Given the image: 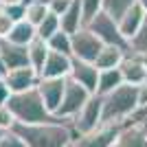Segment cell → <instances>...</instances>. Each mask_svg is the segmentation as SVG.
Segmentation results:
<instances>
[{
    "instance_id": "1",
    "label": "cell",
    "mask_w": 147,
    "mask_h": 147,
    "mask_svg": "<svg viewBox=\"0 0 147 147\" xmlns=\"http://www.w3.org/2000/svg\"><path fill=\"white\" fill-rule=\"evenodd\" d=\"M18 132L24 143L29 147H73L75 134L70 121H51V123H37V125H16Z\"/></svg>"
},
{
    "instance_id": "2",
    "label": "cell",
    "mask_w": 147,
    "mask_h": 147,
    "mask_svg": "<svg viewBox=\"0 0 147 147\" xmlns=\"http://www.w3.org/2000/svg\"><path fill=\"white\" fill-rule=\"evenodd\" d=\"M138 112V86L123 84L103 97V123L125 125Z\"/></svg>"
},
{
    "instance_id": "3",
    "label": "cell",
    "mask_w": 147,
    "mask_h": 147,
    "mask_svg": "<svg viewBox=\"0 0 147 147\" xmlns=\"http://www.w3.org/2000/svg\"><path fill=\"white\" fill-rule=\"evenodd\" d=\"M7 105L16 117V125L18 123L20 125H37V123L57 121V117H53L49 112V108L44 105L37 88L29 92H20V94H11Z\"/></svg>"
},
{
    "instance_id": "4",
    "label": "cell",
    "mask_w": 147,
    "mask_h": 147,
    "mask_svg": "<svg viewBox=\"0 0 147 147\" xmlns=\"http://www.w3.org/2000/svg\"><path fill=\"white\" fill-rule=\"evenodd\" d=\"M88 29H90L105 46H123V49L129 51L127 40H125V37L121 35V31H119V22L112 18L110 13L101 11L99 16H94V18L88 22Z\"/></svg>"
},
{
    "instance_id": "5",
    "label": "cell",
    "mask_w": 147,
    "mask_h": 147,
    "mask_svg": "<svg viewBox=\"0 0 147 147\" xmlns=\"http://www.w3.org/2000/svg\"><path fill=\"white\" fill-rule=\"evenodd\" d=\"M101 123H103V97L92 94L90 101H88L79 110V114L70 121V125H73L75 134L81 136V134H88V132H94Z\"/></svg>"
},
{
    "instance_id": "6",
    "label": "cell",
    "mask_w": 147,
    "mask_h": 147,
    "mask_svg": "<svg viewBox=\"0 0 147 147\" xmlns=\"http://www.w3.org/2000/svg\"><path fill=\"white\" fill-rule=\"evenodd\" d=\"M90 92L86 90L84 86H79V84H75L73 79H68L66 84V92H64V99H61V105L57 108L55 117L59 119V121H73L77 114H79V110L84 108V105L90 101Z\"/></svg>"
},
{
    "instance_id": "7",
    "label": "cell",
    "mask_w": 147,
    "mask_h": 147,
    "mask_svg": "<svg viewBox=\"0 0 147 147\" xmlns=\"http://www.w3.org/2000/svg\"><path fill=\"white\" fill-rule=\"evenodd\" d=\"M121 132L123 125H119V123H101L94 132L77 136L73 147H117Z\"/></svg>"
},
{
    "instance_id": "8",
    "label": "cell",
    "mask_w": 147,
    "mask_h": 147,
    "mask_svg": "<svg viewBox=\"0 0 147 147\" xmlns=\"http://www.w3.org/2000/svg\"><path fill=\"white\" fill-rule=\"evenodd\" d=\"M103 46L105 44L101 42L88 26H84L81 31H77L73 35V59H81V61L94 64L99 53L103 51Z\"/></svg>"
},
{
    "instance_id": "9",
    "label": "cell",
    "mask_w": 147,
    "mask_h": 147,
    "mask_svg": "<svg viewBox=\"0 0 147 147\" xmlns=\"http://www.w3.org/2000/svg\"><path fill=\"white\" fill-rule=\"evenodd\" d=\"M24 66H31L29 46H18V44H11L9 40H0V70H2V75Z\"/></svg>"
},
{
    "instance_id": "10",
    "label": "cell",
    "mask_w": 147,
    "mask_h": 147,
    "mask_svg": "<svg viewBox=\"0 0 147 147\" xmlns=\"http://www.w3.org/2000/svg\"><path fill=\"white\" fill-rule=\"evenodd\" d=\"M40 73H37L33 66H24V68H16V70H9L5 75L7 86L11 88L13 94H20V92H29L35 90L37 84H40Z\"/></svg>"
},
{
    "instance_id": "11",
    "label": "cell",
    "mask_w": 147,
    "mask_h": 147,
    "mask_svg": "<svg viewBox=\"0 0 147 147\" xmlns=\"http://www.w3.org/2000/svg\"><path fill=\"white\" fill-rule=\"evenodd\" d=\"M66 84H68V79H40V84H37V92H40L44 105L49 108V112L53 117H55L57 108L61 105Z\"/></svg>"
},
{
    "instance_id": "12",
    "label": "cell",
    "mask_w": 147,
    "mask_h": 147,
    "mask_svg": "<svg viewBox=\"0 0 147 147\" xmlns=\"http://www.w3.org/2000/svg\"><path fill=\"white\" fill-rule=\"evenodd\" d=\"M70 70H73V57L51 51L44 61V68L40 70V77L42 79H68Z\"/></svg>"
},
{
    "instance_id": "13",
    "label": "cell",
    "mask_w": 147,
    "mask_h": 147,
    "mask_svg": "<svg viewBox=\"0 0 147 147\" xmlns=\"http://www.w3.org/2000/svg\"><path fill=\"white\" fill-rule=\"evenodd\" d=\"M99 75H101V70H99L94 64L81 61V59H73V70H70V77H68V79H73L75 84L84 86L90 94H97Z\"/></svg>"
},
{
    "instance_id": "14",
    "label": "cell",
    "mask_w": 147,
    "mask_h": 147,
    "mask_svg": "<svg viewBox=\"0 0 147 147\" xmlns=\"http://www.w3.org/2000/svg\"><path fill=\"white\" fill-rule=\"evenodd\" d=\"M145 18H147V13L143 11V7L136 2V5H132L127 11L117 20L119 22V31H121V35L127 40V44L138 35V31H141L143 24H145Z\"/></svg>"
},
{
    "instance_id": "15",
    "label": "cell",
    "mask_w": 147,
    "mask_h": 147,
    "mask_svg": "<svg viewBox=\"0 0 147 147\" xmlns=\"http://www.w3.org/2000/svg\"><path fill=\"white\" fill-rule=\"evenodd\" d=\"M121 73H123V81L129 84V86H143V84H147V66L138 55L129 53L125 57V61L121 64Z\"/></svg>"
},
{
    "instance_id": "16",
    "label": "cell",
    "mask_w": 147,
    "mask_h": 147,
    "mask_svg": "<svg viewBox=\"0 0 147 147\" xmlns=\"http://www.w3.org/2000/svg\"><path fill=\"white\" fill-rule=\"evenodd\" d=\"M117 147H147V125L141 121L125 123Z\"/></svg>"
},
{
    "instance_id": "17",
    "label": "cell",
    "mask_w": 147,
    "mask_h": 147,
    "mask_svg": "<svg viewBox=\"0 0 147 147\" xmlns=\"http://www.w3.org/2000/svg\"><path fill=\"white\" fill-rule=\"evenodd\" d=\"M129 55L127 49L123 46H103V51L99 53L94 66L99 70H112V68H121V64L125 61V57Z\"/></svg>"
},
{
    "instance_id": "18",
    "label": "cell",
    "mask_w": 147,
    "mask_h": 147,
    "mask_svg": "<svg viewBox=\"0 0 147 147\" xmlns=\"http://www.w3.org/2000/svg\"><path fill=\"white\" fill-rule=\"evenodd\" d=\"M59 22H61V31H66L70 35H75L77 31H81L86 26V22H84V9H81L79 0H73V5L68 7V11L59 18Z\"/></svg>"
},
{
    "instance_id": "19",
    "label": "cell",
    "mask_w": 147,
    "mask_h": 147,
    "mask_svg": "<svg viewBox=\"0 0 147 147\" xmlns=\"http://www.w3.org/2000/svg\"><path fill=\"white\" fill-rule=\"evenodd\" d=\"M123 84H125V81H123L121 68L101 70V75H99V86H97V94H99V97H105V94L114 92L119 86H123Z\"/></svg>"
},
{
    "instance_id": "20",
    "label": "cell",
    "mask_w": 147,
    "mask_h": 147,
    "mask_svg": "<svg viewBox=\"0 0 147 147\" xmlns=\"http://www.w3.org/2000/svg\"><path fill=\"white\" fill-rule=\"evenodd\" d=\"M37 37V29L33 24H29L26 20H22V22H16L11 29V33H9V42L11 44H18V46H29L33 40Z\"/></svg>"
},
{
    "instance_id": "21",
    "label": "cell",
    "mask_w": 147,
    "mask_h": 147,
    "mask_svg": "<svg viewBox=\"0 0 147 147\" xmlns=\"http://www.w3.org/2000/svg\"><path fill=\"white\" fill-rule=\"evenodd\" d=\"M49 53H51L49 42H46V40H42V37H35V40L29 44V59H31V66L35 68L37 73L44 68V61H46Z\"/></svg>"
},
{
    "instance_id": "22",
    "label": "cell",
    "mask_w": 147,
    "mask_h": 147,
    "mask_svg": "<svg viewBox=\"0 0 147 147\" xmlns=\"http://www.w3.org/2000/svg\"><path fill=\"white\" fill-rule=\"evenodd\" d=\"M49 42V49L55 51V53H64V55H70L73 57V35L70 33H66V31H57L55 35L51 37V40H46Z\"/></svg>"
},
{
    "instance_id": "23",
    "label": "cell",
    "mask_w": 147,
    "mask_h": 147,
    "mask_svg": "<svg viewBox=\"0 0 147 147\" xmlns=\"http://www.w3.org/2000/svg\"><path fill=\"white\" fill-rule=\"evenodd\" d=\"M49 13H51V9H49V5H44V2H33V5H26V22L29 24H33L37 29V26L42 24L44 20L49 18Z\"/></svg>"
},
{
    "instance_id": "24",
    "label": "cell",
    "mask_w": 147,
    "mask_h": 147,
    "mask_svg": "<svg viewBox=\"0 0 147 147\" xmlns=\"http://www.w3.org/2000/svg\"><path fill=\"white\" fill-rule=\"evenodd\" d=\"M59 29H61L59 16H55V13H49V18H46L42 24L37 26V37H42V40H51V37L55 35Z\"/></svg>"
},
{
    "instance_id": "25",
    "label": "cell",
    "mask_w": 147,
    "mask_h": 147,
    "mask_svg": "<svg viewBox=\"0 0 147 147\" xmlns=\"http://www.w3.org/2000/svg\"><path fill=\"white\" fill-rule=\"evenodd\" d=\"M132 5H136V0H103V11L110 13L114 20H119Z\"/></svg>"
},
{
    "instance_id": "26",
    "label": "cell",
    "mask_w": 147,
    "mask_h": 147,
    "mask_svg": "<svg viewBox=\"0 0 147 147\" xmlns=\"http://www.w3.org/2000/svg\"><path fill=\"white\" fill-rule=\"evenodd\" d=\"M129 53L132 55H147V18H145L143 29L138 31V35L129 42Z\"/></svg>"
},
{
    "instance_id": "27",
    "label": "cell",
    "mask_w": 147,
    "mask_h": 147,
    "mask_svg": "<svg viewBox=\"0 0 147 147\" xmlns=\"http://www.w3.org/2000/svg\"><path fill=\"white\" fill-rule=\"evenodd\" d=\"M81 2V9H84V22H90L94 16H99V13L103 11V0H79Z\"/></svg>"
},
{
    "instance_id": "28",
    "label": "cell",
    "mask_w": 147,
    "mask_h": 147,
    "mask_svg": "<svg viewBox=\"0 0 147 147\" xmlns=\"http://www.w3.org/2000/svg\"><path fill=\"white\" fill-rule=\"evenodd\" d=\"M0 147H29V145L24 143V138H22L16 129H9V132H5V136H2Z\"/></svg>"
},
{
    "instance_id": "29",
    "label": "cell",
    "mask_w": 147,
    "mask_h": 147,
    "mask_svg": "<svg viewBox=\"0 0 147 147\" xmlns=\"http://www.w3.org/2000/svg\"><path fill=\"white\" fill-rule=\"evenodd\" d=\"M16 127V117H13V112L9 110V105H0V129H9Z\"/></svg>"
},
{
    "instance_id": "30",
    "label": "cell",
    "mask_w": 147,
    "mask_h": 147,
    "mask_svg": "<svg viewBox=\"0 0 147 147\" xmlns=\"http://www.w3.org/2000/svg\"><path fill=\"white\" fill-rule=\"evenodd\" d=\"M7 11V16L13 20V22H22V20H26V7L24 5H7L2 7Z\"/></svg>"
},
{
    "instance_id": "31",
    "label": "cell",
    "mask_w": 147,
    "mask_h": 147,
    "mask_svg": "<svg viewBox=\"0 0 147 147\" xmlns=\"http://www.w3.org/2000/svg\"><path fill=\"white\" fill-rule=\"evenodd\" d=\"M13 24H16V22H13V20L7 16V11L0 7V40H7V37H9Z\"/></svg>"
},
{
    "instance_id": "32",
    "label": "cell",
    "mask_w": 147,
    "mask_h": 147,
    "mask_svg": "<svg viewBox=\"0 0 147 147\" xmlns=\"http://www.w3.org/2000/svg\"><path fill=\"white\" fill-rule=\"evenodd\" d=\"M73 5V0H51V5H49V9H51V13H55V16H64V13L68 11V7Z\"/></svg>"
},
{
    "instance_id": "33",
    "label": "cell",
    "mask_w": 147,
    "mask_h": 147,
    "mask_svg": "<svg viewBox=\"0 0 147 147\" xmlns=\"http://www.w3.org/2000/svg\"><path fill=\"white\" fill-rule=\"evenodd\" d=\"M11 88L7 86V81H5V77L0 79V105H7L9 103V99H11Z\"/></svg>"
},
{
    "instance_id": "34",
    "label": "cell",
    "mask_w": 147,
    "mask_h": 147,
    "mask_svg": "<svg viewBox=\"0 0 147 147\" xmlns=\"http://www.w3.org/2000/svg\"><path fill=\"white\" fill-rule=\"evenodd\" d=\"M147 108V84L138 86V110H145Z\"/></svg>"
},
{
    "instance_id": "35",
    "label": "cell",
    "mask_w": 147,
    "mask_h": 147,
    "mask_svg": "<svg viewBox=\"0 0 147 147\" xmlns=\"http://www.w3.org/2000/svg\"><path fill=\"white\" fill-rule=\"evenodd\" d=\"M132 121H147V108L145 110H138L134 114V119H132Z\"/></svg>"
},
{
    "instance_id": "36",
    "label": "cell",
    "mask_w": 147,
    "mask_h": 147,
    "mask_svg": "<svg viewBox=\"0 0 147 147\" xmlns=\"http://www.w3.org/2000/svg\"><path fill=\"white\" fill-rule=\"evenodd\" d=\"M7 5H24V0H0V7H7Z\"/></svg>"
},
{
    "instance_id": "37",
    "label": "cell",
    "mask_w": 147,
    "mask_h": 147,
    "mask_svg": "<svg viewBox=\"0 0 147 147\" xmlns=\"http://www.w3.org/2000/svg\"><path fill=\"white\" fill-rule=\"evenodd\" d=\"M136 2H138V5H141V7H143V11H145V13H147V0H136Z\"/></svg>"
},
{
    "instance_id": "38",
    "label": "cell",
    "mask_w": 147,
    "mask_h": 147,
    "mask_svg": "<svg viewBox=\"0 0 147 147\" xmlns=\"http://www.w3.org/2000/svg\"><path fill=\"white\" fill-rule=\"evenodd\" d=\"M138 57H141V59L145 61V66H147V55H138Z\"/></svg>"
},
{
    "instance_id": "39",
    "label": "cell",
    "mask_w": 147,
    "mask_h": 147,
    "mask_svg": "<svg viewBox=\"0 0 147 147\" xmlns=\"http://www.w3.org/2000/svg\"><path fill=\"white\" fill-rule=\"evenodd\" d=\"M2 136H5V129H0V141H2Z\"/></svg>"
},
{
    "instance_id": "40",
    "label": "cell",
    "mask_w": 147,
    "mask_h": 147,
    "mask_svg": "<svg viewBox=\"0 0 147 147\" xmlns=\"http://www.w3.org/2000/svg\"><path fill=\"white\" fill-rule=\"evenodd\" d=\"M2 77H5V75H2V70H0V79H2Z\"/></svg>"
}]
</instances>
